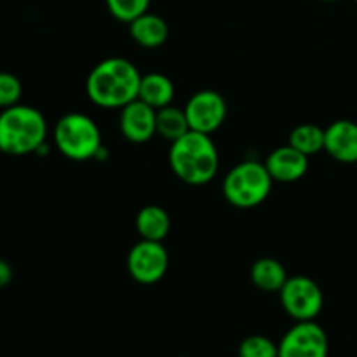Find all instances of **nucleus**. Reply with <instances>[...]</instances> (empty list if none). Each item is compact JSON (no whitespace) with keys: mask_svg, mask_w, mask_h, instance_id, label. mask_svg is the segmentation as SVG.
Masks as SVG:
<instances>
[{"mask_svg":"<svg viewBox=\"0 0 357 357\" xmlns=\"http://www.w3.org/2000/svg\"><path fill=\"white\" fill-rule=\"evenodd\" d=\"M169 164L173 173L183 183L201 187L216 176L220 155L211 136L188 131L180 139L171 143Z\"/></svg>","mask_w":357,"mask_h":357,"instance_id":"f03ea898","label":"nucleus"},{"mask_svg":"<svg viewBox=\"0 0 357 357\" xmlns=\"http://www.w3.org/2000/svg\"><path fill=\"white\" fill-rule=\"evenodd\" d=\"M324 150L344 164L357 162V124L352 121L333 122L324 129Z\"/></svg>","mask_w":357,"mask_h":357,"instance_id":"f8f14e48","label":"nucleus"},{"mask_svg":"<svg viewBox=\"0 0 357 357\" xmlns=\"http://www.w3.org/2000/svg\"><path fill=\"white\" fill-rule=\"evenodd\" d=\"M265 166L274 181L291 183V181H298L305 176L307 169H309V157L293 149L291 145H284L268 153Z\"/></svg>","mask_w":357,"mask_h":357,"instance_id":"9b49d317","label":"nucleus"},{"mask_svg":"<svg viewBox=\"0 0 357 357\" xmlns=\"http://www.w3.org/2000/svg\"><path fill=\"white\" fill-rule=\"evenodd\" d=\"M121 132L131 143L150 142L157 135V110L136 98L122 108Z\"/></svg>","mask_w":357,"mask_h":357,"instance_id":"9d476101","label":"nucleus"},{"mask_svg":"<svg viewBox=\"0 0 357 357\" xmlns=\"http://www.w3.org/2000/svg\"><path fill=\"white\" fill-rule=\"evenodd\" d=\"M190 131L211 135L216 129L222 128L227 119V101L220 93L211 89H204L195 93L185 105Z\"/></svg>","mask_w":357,"mask_h":357,"instance_id":"1a4fd4ad","label":"nucleus"},{"mask_svg":"<svg viewBox=\"0 0 357 357\" xmlns=\"http://www.w3.org/2000/svg\"><path fill=\"white\" fill-rule=\"evenodd\" d=\"M279 357H328L326 331L316 321H296L279 342Z\"/></svg>","mask_w":357,"mask_h":357,"instance_id":"6e6552de","label":"nucleus"},{"mask_svg":"<svg viewBox=\"0 0 357 357\" xmlns=\"http://www.w3.org/2000/svg\"><path fill=\"white\" fill-rule=\"evenodd\" d=\"M47 138L45 117L33 107L14 105L0 112V152L7 155L37 153Z\"/></svg>","mask_w":357,"mask_h":357,"instance_id":"7ed1b4c3","label":"nucleus"},{"mask_svg":"<svg viewBox=\"0 0 357 357\" xmlns=\"http://www.w3.org/2000/svg\"><path fill=\"white\" fill-rule=\"evenodd\" d=\"M289 145L310 157L324 150V129L316 124H300L289 135Z\"/></svg>","mask_w":357,"mask_h":357,"instance_id":"a211bd4d","label":"nucleus"},{"mask_svg":"<svg viewBox=\"0 0 357 357\" xmlns=\"http://www.w3.org/2000/svg\"><path fill=\"white\" fill-rule=\"evenodd\" d=\"M323 2H337V0H323Z\"/></svg>","mask_w":357,"mask_h":357,"instance_id":"5701e85b","label":"nucleus"},{"mask_svg":"<svg viewBox=\"0 0 357 357\" xmlns=\"http://www.w3.org/2000/svg\"><path fill=\"white\" fill-rule=\"evenodd\" d=\"M171 229L169 215L160 206H145L136 215V230L146 241H159L162 243Z\"/></svg>","mask_w":357,"mask_h":357,"instance_id":"2eb2a0df","label":"nucleus"},{"mask_svg":"<svg viewBox=\"0 0 357 357\" xmlns=\"http://www.w3.org/2000/svg\"><path fill=\"white\" fill-rule=\"evenodd\" d=\"M251 281L260 291L279 293L288 281V274L275 258H260L251 267Z\"/></svg>","mask_w":357,"mask_h":357,"instance_id":"dca6fc26","label":"nucleus"},{"mask_svg":"<svg viewBox=\"0 0 357 357\" xmlns=\"http://www.w3.org/2000/svg\"><path fill=\"white\" fill-rule=\"evenodd\" d=\"M13 281V268L6 260L0 258V288H6Z\"/></svg>","mask_w":357,"mask_h":357,"instance_id":"4be33fe9","label":"nucleus"},{"mask_svg":"<svg viewBox=\"0 0 357 357\" xmlns=\"http://www.w3.org/2000/svg\"><path fill=\"white\" fill-rule=\"evenodd\" d=\"M190 131L187 115L181 108L167 105V107L157 110V135L162 136L167 142H176L181 136Z\"/></svg>","mask_w":357,"mask_h":357,"instance_id":"f3484780","label":"nucleus"},{"mask_svg":"<svg viewBox=\"0 0 357 357\" xmlns=\"http://www.w3.org/2000/svg\"><path fill=\"white\" fill-rule=\"evenodd\" d=\"M54 143L59 152L72 160L98 159L103 152L101 131L96 122L86 114L72 112L56 122Z\"/></svg>","mask_w":357,"mask_h":357,"instance_id":"39448f33","label":"nucleus"},{"mask_svg":"<svg viewBox=\"0 0 357 357\" xmlns=\"http://www.w3.org/2000/svg\"><path fill=\"white\" fill-rule=\"evenodd\" d=\"M142 73L129 59L108 58L98 63L86 80V93L96 107L124 108L138 98Z\"/></svg>","mask_w":357,"mask_h":357,"instance_id":"f257e3e1","label":"nucleus"},{"mask_svg":"<svg viewBox=\"0 0 357 357\" xmlns=\"http://www.w3.org/2000/svg\"><path fill=\"white\" fill-rule=\"evenodd\" d=\"M112 16L121 23H131L142 14L149 13L150 0H105Z\"/></svg>","mask_w":357,"mask_h":357,"instance_id":"6ab92c4d","label":"nucleus"},{"mask_svg":"<svg viewBox=\"0 0 357 357\" xmlns=\"http://www.w3.org/2000/svg\"><path fill=\"white\" fill-rule=\"evenodd\" d=\"M174 98V86L171 82L169 77L162 75V73H146L142 75V82H139L138 100L145 101L155 110L171 105Z\"/></svg>","mask_w":357,"mask_h":357,"instance_id":"4468645a","label":"nucleus"},{"mask_svg":"<svg viewBox=\"0 0 357 357\" xmlns=\"http://www.w3.org/2000/svg\"><path fill=\"white\" fill-rule=\"evenodd\" d=\"M356 2H357V0H356Z\"/></svg>","mask_w":357,"mask_h":357,"instance_id":"b1692460","label":"nucleus"},{"mask_svg":"<svg viewBox=\"0 0 357 357\" xmlns=\"http://www.w3.org/2000/svg\"><path fill=\"white\" fill-rule=\"evenodd\" d=\"M21 93H23V86H21L20 79L9 72H0V108H9L17 105Z\"/></svg>","mask_w":357,"mask_h":357,"instance_id":"412c9836","label":"nucleus"},{"mask_svg":"<svg viewBox=\"0 0 357 357\" xmlns=\"http://www.w3.org/2000/svg\"><path fill=\"white\" fill-rule=\"evenodd\" d=\"M239 357H279V347L264 335H251L239 345Z\"/></svg>","mask_w":357,"mask_h":357,"instance_id":"aec40b11","label":"nucleus"},{"mask_svg":"<svg viewBox=\"0 0 357 357\" xmlns=\"http://www.w3.org/2000/svg\"><path fill=\"white\" fill-rule=\"evenodd\" d=\"M282 309L295 321H314L323 310L324 296L319 284L307 275L288 278L279 291Z\"/></svg>","mask_w":357,"mask_h":357,"instance_id":"423d86ee","label":"nucleus"},{"mask_svg":"<svg viewBox=\"0 0 357 357\" xmlns=\"http://www.w3.org/2000/svg\"><path fill=\"white\" fill-rule=\"evenodd\" d=\"M129 33H131L132 40L142 47L155 49L166 44L167 37H169V26H167L166 20L157 14L145 13L129 23Z\"/></svg>","mask_w":357,"mask_h":357,"instance_id":"ddd939ff","label":"nucleus"},{"mask_svg":"<svg viewBox=\"0 0 357 357\" xmlns=\"http://www.w3.org/2000/svg\"><path fill=\"white\" fill-rule=\"evenodd\" d=\"M271 173L258 160H244L225 174L223 195L234 208L251 209L260 206L272 190Z\"/></svg>","mask_w":357,"mask_h":357,"instance_id":"20e7f679","label":"nucleus"},{"mask_svg":"<svg viewBox=\"0 0 357 357\" xmlns=\"http://www.w3.org/2000/svg\"><path fill=\"white\" fill-rule=\"evenodd\" d=\"M169 255L159 241L142 239L128 255V272L139 284H155L166 275Z\"/></svg>","mask_w":357,"mask_h":357,"instance_id":"0eeeda50","label":"nucleus"}]
</instances>
